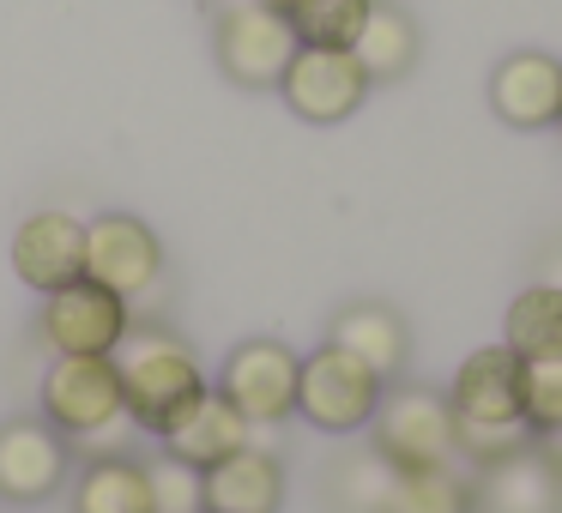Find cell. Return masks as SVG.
I'll return each instance as SVG.
<instances>
[{"label":"cell","instance_id":"obj_16","mask_svg":"<svg viewBox=\"0 0 562 513\" xmlns=\"http://www.w3.org/2000/svg\"><path fill=\"white\" fill-rule=\"evenodd\" d=\"M502 344L520 363H562V284H526L502 315Z\"/></svg>","mask_w":562,"mask_h":513},{"label":"cell","instance_id":"obj_1","mask_svg":"<svg viewBox=\"0 0 562 513\" xmlns=\"http://www.w3.org/2000/svg\"><path fill=\"white\" fill-rule=\"evenodd\" d=\"M115 368H122L127 417H134V429L151 441L176 435L212 392V380L200 375L194 351H188L176 332H158V327L127 332V339L115 344Z\"/></svg>","mask_w":562,"mask_h":513},{"label":"cell","instance_id":"obj_13","mask_svg":"<svg viewBox=\"0 0 562 513\" xmlns=\"http://www.w3.org/2000/svg\"><path fill=\"white\" fill-rule=\"evenodd\" d=\"M453 417L465 423H520V356L508 344H484L453 368Z\"/></svg>","mask_w":562,"mask_h":513},{"label":"cell","instance_id":"obj_2","mask_svg":"<svg viewBox=\"0 0 562 513\" xmlns=\"http://www.w3.org/2000/svg\"><path fill=\"white\" fill-rule=\"evenodd\" d=\"M43 423L61 429L67 447H91V459L122 453L139 429L127 417L115 356H55L43 368Z\"/></svg>","mask_w":562,"mask_h":513},{"label":"cell","instance_id":"obj_10","mask_svg":"<svg viewBox=\"0 0 562 513\" xmlns=\"http://www.w3.org/2000/svg\"><path fill=\"white\" fill-rule=\"evenodd\" d=\"M67 459L74 447L61 441V429H49L43 417H13L0 423V501L13 508H37L67 483Z\"/></svg>","mask_w":562,"mask_h":513},{"label":"cell","instance_id":"obj_26","mask_svg":"<svg viewBox=\"0 0 562 513\" xmlns=\"http://www.w3.org/2000/svg\"><path fill=\"white\" fill-rule=\"evenodd\" d=\"M387 477H393V465L381 459L375 447H369L363 459L339 465V477H333V489H339V501H345L351 513H375V508H381V495H387Z\"/></svg>","mask_w":562,"mask_h":513},{"label":"cell","instance_id":"obj_4","mask_svg":"<svg viewBox=\"0 0 562 513\" xmlns=\"http://www.w3.org/2000/svg\"><path fill=\"white\" fill-rule=\"evenodd\" d=\"M369 447L393 465V471H424V465H453V404L448 392L429 387H400L381 392V411L369 423Z\"/></svg>","mask_w":562,"mask_h":513},{"label":"cell","instance_id":"obj_14","mask_svg":"<svg viewBox=\"0 0 562 513\" xmlns=\"http://www.w3.org/2000/svg\"><path fill=\"white\" fill-rule=\"evenodd\" d=\"M206 489V513H279L284 508V465L267 447H236L231 459L200 471Z\"/></svg>","mask_w":562,"mask_h":513},{"label":"cell","instance_id":"obj_23","mask_svg":"<svg viewBox=\"0 0 562 513\" xmlns=\"http://www.w3.org/2000/svg\"><path fill=\"white\" fill-rule=\"evenodd\" d=\"M520 423L532 441L562 429V363H520Z\"/></svg>","mask_w":562,"mask_h":513},{"label":"cell","instance_id":"obj_15","mask_svg":"<svg viewBox=\"0 0 562 513\" xmlns=\"http://www.w3.org/2000/svg\"><path fill=\"white\" fill-rule=\"evenodd\" d=\"M477 495L490 513H557L562 508V471L538 447H520L508 459L484 465Z\"/></svg>","mask_w":562,"mask_h":513},{"label":"cell","instance_id":"obj_12","mask_svg":"<svg viewBox=\"0 0 562 513\" xmlns=\"http://www.w3.org/2000/svg\"><path fill=\"white\" fill-rule=\"evenodd\" d=\"M490 110L520 134L562 122V61L544 49H520L490 73Z\"/></svg>","mask_w":562,"mask_h":513},{"label":"cell","instance_id":"obj_11","mask_svg":"<svg viewBox=\"0 0 562 513\" xmlns=\"http://www.w3.org/2000/svg\"><path fill=\"white\" fill-rule=\"evenodd\" d=\"M13 272L37 296L86 278V218H74V212H31L13 230Z\"/></svg>","mask_w":562,"mask_h":513},{"label":"cell","instance_id":"obj_22","mask_svg":"<svg viewBox=\"0 0 562 513\" xmlns=\"http://www.w3.org/2000/svg\"><path fill=\"white\" fill-rule=\"evenodd\" d=\"M369 7H375V0H303L291 13V31L308 49H351L363 19H369Z\"/></svg>","mask_w":562,"mask_h":513},{"label":"cell","instance_id":"obj_18","mask_svg":"<svg viewBox=\"0 0 562 513\" xmlns=\"http://www.w3.org/2000/svg\"><path fill=\"white\" fill-rule=\"evenodd\" d=\"M375 513H477V483L453 465H424V471H393L387 495Z\"/></svg>","mask_w":562,"mask_h":513},{"label":"cell","instance_id":"obj_28","mask_svg":"<svg viewBox=\"0 0 562 513\" xmlns=\"http://www.w3.org/2000/svg\"><path fill=\"white\" fill-rule=\"evenodd\" d=\"M260 7H272V13H284V19H291L296 7H303V0H260Z\"/></svg>","mask_w":562,"mask_h":513},{"label":"cell","instance_id":"obj_3","mask_svg":"<svg viewBox=\"0 0 562 513\" xmlns=\"http://www.w3.org/2000/svg\"><path fill=\"white\" fill-rule=\"evenodd\" d=\"M381 392H387V375L363 363L345 344H321V351L303 356V375H296V417H308L327 435H357V429L375 423Z\"/></svg>","mask_w":562,"mask_h":513},{"label":"cell","instance_id":"obj_21","mask_svg":"<svg viewBox=\"0 0 562 513\" xmlns=\"http://www.w3.org/2000/svg\"><path fill=\"white\" fill-rule=\"evenodd\" d=\"M351 55L363 61L369 86H375V79H400V73H412V61H417V25L400 13V7L375 0L369 19H363V31H357V43H351Z\"/></svg>","mask_w":562,"mask_h":513},{"label":"cell","instance_id":"obj_29","mask_svg":"<svg viewBox=\"0 0 562 513\" xmlns=\"http://www.w3.org/2000/svg\"><path fill=\"white\" fill-rule=\"evenodd\" d=\"M557 127H562V122H557Z\"/></svg>","mask_w":562,"mask_h":513},{"label":"cell","instance_id":"obj_27","mask_svg":"<svg viewBox=\"0 0 562 513\" xmlns=\"http://www.w3.org/2000/svg\"><path fill=\"white\" fill-rule=\"evenodd\" d=\"M538 453H544V459L562 471V429H557V435H544V441H538Z\"/></svg>","mask_w":562,"mask_h":513},{"label":"cell","instance_id":"obj_7","mask_svg":"<svg viewBox=\"0 0 562 513\" xmlns=\"http://www.w3.org/2000/svg\"><path fill=\"white\" fill-rule=\"evenodd\" d=\"M296 375H303V356L279 339H248L224 356L218 368V399L236 404L248 429H279L296 411Z\"/></svg>","mask_w":562,"mask_h":513},{"label":"cell","instance_id":"obj_25","mask_svg":"<svg viewBox=\"0 0 562 513\" xmlns=\"http://www.w3.org/2000/svg\"><path fill=\"white\" fill-rule=\"evenodd\" d=\"M453 447H460V459H472L484 471V465L532 447V435H526V423H465V417H453Z\"/></svg>","mask_w":562,"mask_h":513},{"label":"cell","instance_id":"obj_19","mask_svg":"<svg viewBox=\"0 0 562 513\" xmlns=\"http://www.w3.org/2000/svg\"><path fill=\"white\" fill-rule=\"evenodd\" d=\"M236 447H248V423L236 417L231 399H218V392H206V404H200L194 417H188L176 435H164V453H176V459H188L194 471H206V465L231 459Z\"/></svg>","mask_w":562,"mask_h":513},{"label":"cell","instance_id":"obj_6","mask_svg":"<svg viewBox=\"0 0 562 513\" xmlns=\"http://www.w3.org/2000/svg\"><path fill=\"white\" fill-rule=\"evenodd\" d=\"M37 332L55 356H115V344L134 332V303L91 278H74L43 296Z\"/></svg>","mask_w":562,"mask_h":513},{"label":"cell","instance_id":"obj_24","mask_svg":"<svg viewBox=\"0 0 562 513\" xmlns=\"http://www.w3.org/2000/svg\"><path fill=\"white\" fill-rule=\"evenodd\" d=\"M146 483H151V513H206L200 471L188 459H176V453L146 459Z\"/></svg>","mask_w":562,"mask_h":513},{"label":"cell","instance_id":"obj_9","mask_svg":"<svg viewBox=\"0 0 562 513\" xmlns=\"http://www.w3.org/2000/svg\"><path fill=\"white\" fill-rule=\"evenodd\" d=\"M86 278L115 296H146L164 278V242L134 212H98L86 224Z\"/></svg>","mask_w":562,"mask_h":513},{"label":"cell","instance_id":"obj_5","mask_svg":"<svg viewBox=\"0 0 562 513\" xmlns=\"http://www.w3.org/2000/svg\"><path fill=\"white\" fill-rule=\"evenodd\" d=\"M212 49H218V67L248 91H279L291 55L303 49L291 31V19L260 7V0H231L218 7V25H212Z\"/></svg>","mask_w":562,"mask_h":513},{"label":"cell","instance_id":"obj_20","mask_svg":"<svg viewBox=\"0 0 562 513\" xmlns=\"http://www.w3.org/2000/svg\"><path fill=\"white\" fill-rule=\"evenodd\" d=\"M333 344L357 351L375 375H400V363H405V327L387 303H351L333 320Z\"/></svg>","mask_w":562,"mask_h":513},{"label":"cell","instance_id":"obj_17","mask_svg":"<svg viewBox=\"0 0 562 513\" xmlns=\"http://www.w3.org/2000/svg\"><path fill=\"white\" fill-rule=\"evenodd\" d=\"M74 513H151V483L146 465L127 453H98L86 471L74 477Z\"/></svg>","mask_w":562,"mask_h":513},{"label":"cell","instance_id":"obj_8","mask_svg":"<svg viewBox=\"0 0 562 513\" xmlns=\"http://www.w3.org/2000/svg\"><path fill=\"white\" fill-rule=\"evenodd\" d=\"M279 98H284V110L296 115V122H308V127H339V122H351L357 110H363V98H369V73H363V61H357L351 49H296L291 55V67H284V79H279Z\"/></svg>","mask_w":562,"mask_h":513}]
</instances>
